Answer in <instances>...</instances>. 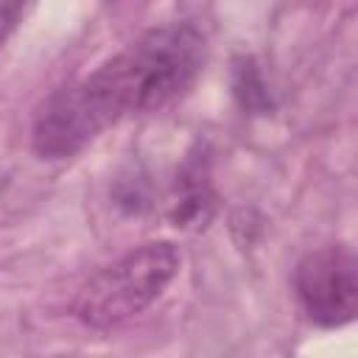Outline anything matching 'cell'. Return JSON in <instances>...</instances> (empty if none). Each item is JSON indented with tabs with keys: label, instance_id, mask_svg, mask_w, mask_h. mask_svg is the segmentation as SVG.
<instances>
[{
	"label": "cell",
	"instance_id": "cell-1",
	"mask_svg": "<svg viewBox=\"0 0 358 358\" xmlns=\"http://www.w3.org/2000/svg\"><path fill=\"white\" fill-rule=\"evenodd\" d=\"M207 42L193 22H168L140 34L87 78L56 90L34 120V151L64 159L109 126L157 112L179 98L204 64Z\"/></svg>",
	"mask_w": 358,
	"mask_h": 358
},
{
	"label": "cell",
	"instance_id": "cell-2",
	"mask_svg": "<svg viewBox=\"0 0 358 358\" xmlns=\"http://www.w3.org/2000/svg\"><path fill=\"white\" fill-rule=\"evenodd\" d=\"M179 263V249L171 241L140 243L95 271L78 288L73 316L92 330L117 327L159 299L176 277Z\"/></svg>",
	"mask_w": 358,
	"mask_h": 358
},
{
	"label": "cell",
	"instance_id": "cell-3",
	"mask_svg": "<svg viewBox=\"0 0 358 358\" xmlns=\"http://www.w3.org/2000/svg\"><path fill=\"white\" fill-rule=\"evenodd\" d=\"M294 296L319 327H344L358 313V260L333 243L308 252L294 268Z\"/></svg>",
	"mask_w": 358,
	"mask_h": 358
},
{
	"label": "cell",
	"instance_id": "cell-4",
	"mask_svg": "<svg viewBox=\"0 0 358 358\" xmlns=\"http://www.w3.org/2000/svg\"><path fill=\"white\" fill-rule=\"evenodd\" d=\"M215 215V190L210 179V159L204 151L187 154L182 162L173 196H171V221L179 229H204Z\"/></svg>",
	"mask_w": 358,
	"mask_h": 358
},
{
	"label": "cell",
	"instance_id": "cell-5",
	"mask_svg": "<svg viewBox=\"0 0 358 358\" xmlns=\"http://www.w3.org/2000/svg\"><path fill=\"white\" fill-rule=\"evenodd\" d=\"M232 95L238 106L249 115H268L274 109L268 84L255 56H238L232 62Z\"/></svg>",
	"mask_w": 358,
	"mask_h": 358
},
{
	"label": "cell",
	"instance_id": "cell-6",
	"mask_svg": "<svg viewBox=\"0 0 358 358\" xmlns=\"http://www.w3.org/2000/svg\"><path fill=\"white\" fill-rule=\"evenodd\" d=\"M112 199H115V204L123 213L137 215V213H143L151 204V190H148V182L143 176L129 173V176H120L117 179V185L112 190Z\"/></svg>",
	"mask_w": 358,
	"mask_h": 358
},
{
	"label": "cell",
	"instance_id": "cell-7",
	"mask_svg": "<svg viewBox=\"0 0 358 358\" xmlns=\"http://www.w3.org/2000/svg\"><path fill=\"white\" fill-rule=\"evenodd\" d=\"M34 3L36 0H0V48L17 31V25L28 17V11L34 8Z\"/></svg>",
	"mask_w": 358,
	"mask_h": 358
},
{
	"label": "cell",
	"instance_id": "cell-8",
	"mask_svg": "<svg viewBox=\"0 0 358 358\" xmlns=\"http://www.w3.org/2000/svg\"><path fill=\"white\" fill-rule=\"evenodd\" d=\"M3 187H6V176L0 173V193H3Z\"/></svg>",
	"mask_w": 358,
	"mask_h": 358
}]
</instances>
